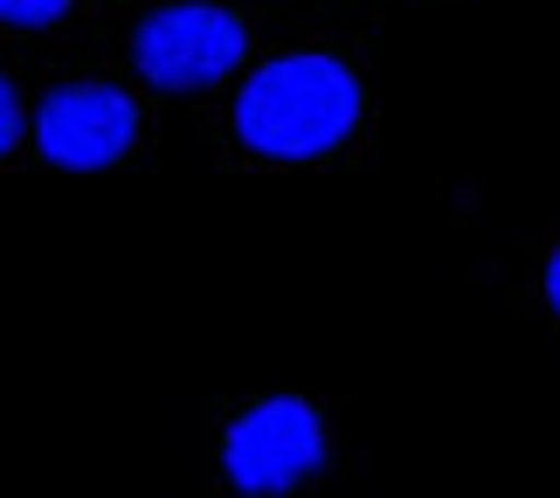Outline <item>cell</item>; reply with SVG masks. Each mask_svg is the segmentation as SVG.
Returning <instances> with one entry per match:
<instances>
[{
    "instance_id": "cell-1",
    "label": "cell",
    "mask_w": 560,
    "mask_h": 498,
    "mask_svg": "<svg viewBox=\"0 0 560 498\" xmlns=\"http://www.w3.org/2000/svg\"><path fill=\"white\" fill-rule=\"evenodd\" d=\"M360 125V77L339 56H277L235 97V132L264 160H318Z\"/></svg>"
},
{
    "instance_id": "cell-2",
    "label": "cell",
    "mask_w": 560,
    "mask_h": 498,
    "mask_svg": "<svg viewBox=\"0 0 560 498\" xmlns=\"http://www.w3.org/2000/svg\"><path fill=\"white\" fill-rule=\"evenodd\" d=\"M318 464H326V429H318V408L298 395H270V402L243 408L222 437V471L249 498H277V491L305 485Z\"/></svg>"
},
{
    "instance_id": "cell-3",
    "label": "cell",
    "mask_w": 560,
    "mask_h": 498,
    "mask_svg": "<svg viewBox=\"0 0 560 498\" xmlns=\"http://www.w3.org/2000/svg\"><path fill=\"white\" fill-rule=\"evenodd\" d=\"M249 35L229 8H208V0H187V8H160L153 21H139L132 35V62L145 83L160 91H201V83L229 77L243 62Z\"/></svg>"
},
{
    "instance_id": "cell-4",
    "label": "cell",
    "mask_w": 560,
    "mask_h": 498,
    "mask_svg": "<svg viewBox=\"0 0 560 498\" xmlns=\"http://www.w3.org/2000/svg\"><path fill=\"white\" fill-rule=\"evenodd\" d=\"M132 132H139V104L125 91H112V83H62L35 112L42 160H56L70 173H97V166L125 160Z\"/></svg>"
},
{
    "instance_id": "cell-5",
    "label": "cell",
    "mask_w": 560,
    "mask_h": 498,
    "mask_svg": "<svg viewBox=\"0 0 560 498\" xmlns=\"http://www.w3.org/2000/svg\"><path fill=\"white\" fill-rule=\"evenodd\" d=\"M62 14H70V0H0V21H14V28H42Z\"/></svg>"
},
{
    "instance_id": "cell-6",
    "label": "cell",
    "mask_w": 560,
    "mask_h": 498,
    "mask_svg": "<svg viewBox=\"0 0 560 498\" xmlns=\"http://www.w3.org/2000/svg\"><path fill=\"white\" fill-rule=\"evenodd\" d=\"M21 146V104H14V83L0 77V153H14Z\"/></svg>"
},
{
    "instance_id": "cell-7",
    "label": "cell",
    "mask_w": 560,
    "mask_h": 498,
    "mask_svg": "<svg viewBox=\"0 0 560 498\" xmlns=\"http://www.w3.org/2000/svg\"><path fill=\"white\" fill-rule=\"evenodd\" d=\"M547 305L560 312V250H553V264H547Z\"/></svg>"
}]
</instances>
